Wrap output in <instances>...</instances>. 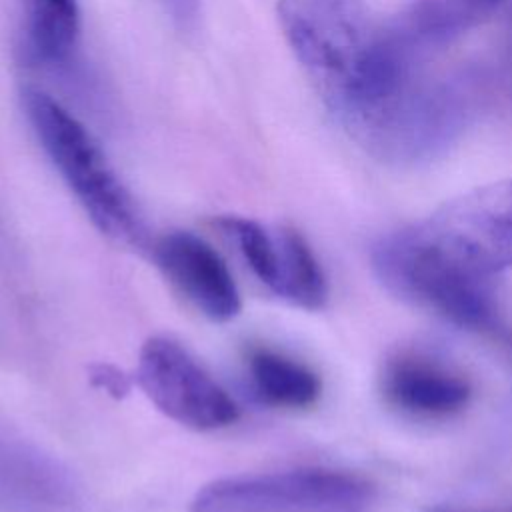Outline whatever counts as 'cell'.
Wrapping results in <instances>:
<instances>
[{
  "instance_id": "cell-16",
  "label": "cell",
  "mask_w": 512,
  "mask_h": 512,
  "mask_svg": "<svg viewBox=\"0 0 512 512\" xmlns=\"http://www.w3.org/2000/svg\"><path fill=\"white\" fill-rule=\"evenodd\" d=\"M92 380L100 388H104V390H108L110 394H116V396H120V394H124L128 390L126 378L122 374H118L114 368H110V366H98L96 372L92 374Z\"/></svg>"
},
{
  "instance_id": "cell-11",
  "label": "cell",
  "mask_w": 512,
  "mask_h": 512,
  "mask_svg": "<svg viewBox=\"0 0 512 512\" xmlns=\"http://www.w3.org/2000/svg\"><path fill=\"white\" fill-rule=\"evenodd\" d=\"M382 392L392 406L424 418L458 414L472 396L470 382L462 374L416 354H400L384 366Z\"/></svg>"
},
{
  "instance_id": "cell-13",
  "label": "cell",
  "mask_w": 512,
  "mask_h": 512,
  "mask_svg": "<svg viewBox=\"0 0 512 512\" xmlns=\"http://www.w3.org/2000/svg\"><path fill=\"white\" fill-rule=\"evenodd\" d=\"M24 16L20 42L24 62L42 68L64 66L80 32L76 0H24Z\"/></svg>"
},
{
  "instance_id": "cell-6",
  "label": "cell",
  "mask_w": 512,
  "mask_h": 512,
  "mask_svg": "<svg viewBox=\"0 0 512 512\" xmlns=\"http://www.w3.org/2000/svg\"><path fill=\"white\" fill-rule=\"evenodd\" d=\"M408 228L468 274L498 278L512 268V180L464 192Z\"/></svg>"
},
{
  "instance_id": "cell-2",
  "label": "cell",
  "mask_w": 512,
  "mask_h": 512,
  "mask_svg": "<svg viewBox=\"0 0 512 512\" xmlns=\"http://www.w3.org/2000/svg\"><path fill=\"white\" fill-rule=\"evenodd\" d=\"M22 106L42 150L92 224L116 244L142 248V214L90 130L38 88L22 90Z\"/></svg>"
},
{
  "instance_id": "cell-10",
  "label": "cell",
  "mask_w": 512,
  "mask_h": 512,
  "mask_svg": "<svg viewBox=\"0 0 512 512\" xmlns=\"http://www.w3.org/2000/svg\"><path fill=\"white\" fill-rule=\"evenodd\" d=\"M154 260L170 284L206 318L228 322L240 312V294L222 256L200 236L176 230L154 246Z\"/></svg>"
},
{
  "instance_id": "cell-1",
  "label": "cell",
  "mask_w": 512,
  "mask_h": 512,
  "mask_svg": "<svg viewBox=\"0 0 512 512\" xmlns=\"http://www.w3.org/2000/svg\"><path fill=\"white\" fill-rule=\"evenodd\" d=\"M278 22L330 114L348 124L386 78V20L364 0H278Z\"/></svg>"
},
{
  "instance_id": "cell-8",
  "label": "cell",
  "mask_w": 512,
  "mask_h": 512,
  "mask_svg": "<svg viewBox=\"0 0 512 512\" xmlns=\"http://www.w3.org/2000/svg\"><path fill=\"white\" fill-rule=\"evenodd\" d=\"M216 226L272 294L304 310L324 306L328 298L326 276L300 232L288 226L266 228L242 216H222Z\"/></svg>"
},
{
  "instance_id": "cell-14",
  "label": "cell",
  "mask_w": 512,
  "mask_h": 512,
  "mask_svg": "<svg viewBox=\"0 0 512 512\" xmlns=\"http://www.w3.org/2000/svg\"><path fill=\"white\" fill-rule=\"evenodd\" d=\"M254 396L276 408H308L322 390L320 378L302 362L268 348H256L246 360Z\"/></svg>"
},
{
  "instance_id": "cell-3",
  "label": "cell",
  "mask_w": 512,
  "mask_h": 512,
  "mask_svg": "<svg viewBox=\"0 0 512 512\" xmlns=\"http://www.w3.org/2000/svg\"><path fill=\"white\" fill-rule=\"evenodd\" d=\"M480 82L468 70L430 74L424 66L356 134L378 160L412 166L434 160L474 116Z\"/></svg>"
},
{
  "instance_id": "cell-9",
  "label": "cell",
  "mask_w": 512,
  "mask_h": 512,
  "mask_svg": "<svg viewBox=\"0 0 512 512\" xmlns=\"http://www.w3.org/2000/svg\"><path fill=\"white\" fill-rule=\"evenodd\" d=\"M84 492L54 454L0 424V512H82Z\"/></svg>"
},
{
  "instance_id": "cell-7",
  "label": "cell",
  "mask_w": 512,
  "mask_h": 512,
  "mask_svg": "<svg viewBox=\"0 0 512 512\" xmlns=\"http://www.w3.org/2000/svg\"><path fill=\"white\" fill-rule=\"evenodd\" d=\"M140 388L170 420L192 430H218L240 416L234 398L176 340L152 336L138 356Z\"/></svg>"
},
{
  "instance_id": "cell-4",
  "label": "cell",
  "mask_w": 512,
  "mask_h": 512,
  "mask_svg": "<svg viewBox=\"0 0 512 512\" xmlns=\"http://www.w3.org/2000/svg\"><path fill=\"white\" fill-rule=\"evenodd\" d=\"M372 268L396 296L460 328L494 334L512 346L498 278L468 274L428 248L410 228L396 230L374 244Z\"/></svg>"
},
{
  "instance_id": "cell-15",
  "label": "cell",
  "mask_w": 512,
  "mask_h": 512,
  "mask_svg": "<svg viewBox=\"0 0 512 512\" xmlns=\"http://www.w3.org/2000/svg\"><path fill=\"white\" fill-rule=\"evenodd\" d=\"M164 12L180 32H192L200 20V0H160Z\"/></svg>"
},
{
  "instance_id": "cell-5",
  "label": "cell",
  "mask_w": 512,
  "mask_h": 512,
  "mask_svg": "<svg viewBox=\"0 0 512 512\" xmlns=\"http://www.w3.org/2000/svg\"><path fill=\"white\" fill-rule=\"evenodd\" d=\"M374 486L350 472L296 468L206 484L190 512H368Z\"/></svg>"
},
{
  "instance_id": "cell-17",
  "label": "cell",
  "mask_w": 512,
  "mask_h": 512,
  "mask_svg": "<svg viewBox=\"0 0 512 512\" xmlns=\"http://www.w3.org/2000/svg\"><path fill=\"white\" fill-rule=\"evenodd\" d=\"M422 512H472V510H458V508H446V506H434V508H426Z\"/></svg>"
},
{
  "instance_id": "cell-12",
  "label": "cell",
  "mask_w": 512,
  "mask_h": 512,
  "mask_svg": "<svg viewBox=\"0 0 512 512\" xmlns=\"http://www.w3.org/2000/svg\"><path fill=\"white\" fill-rule=\"evenodd\" d=\"M506 0H414L390 18L400 38L428 56L480 24Z\"/></svg>"
}]
</instances>
